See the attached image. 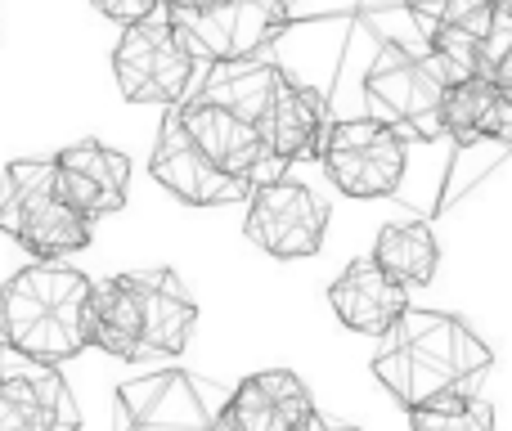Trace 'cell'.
<instances>
[{
  "instance_id": "obj_1",
  "label": "cell",
  "mask_w": 512,
  "mask_h": 431,
  "mask_svg": "<svg viewBox=\"0 0 512 431\" xmlns=\"http://www.w3.org/2000/svg\"><path fill=\"white\" fill-rule=\"evenodd\" d=\"M490 364H495L490 346L459 315L409 306L382 337V351L373 355V378L414 414L441 400L477 396Z\"/></svg>"
},
{
  "instance_id": "obj_2",
  "label": "cell",
  "mask_w": 512,
  "mask_h": 431,
  "mask_svg": "<svg viewBox=\"0 0 512 431\" xmlns=\"http://www.w3.org/2000/svg\"><path fill=\"white\" fill-rule=\"evenodd\" d=\"M198 306L176 270H131L90 292V346L113 360H171L185 355Z\"/></svg>"
},
{
  "instance_id": "obj_3",
  "label": "cell",
  "mask_w": 512,
  "mask_h": 431,
  "mask_svg": "<svg viewBox=\"0 0 512 431\" xmlns=\"http://www.w3.org/2000/svg\"><path fill=\"white\" fill-rule=\"evenodd\" d=\"M95 283L72 265L36 261L0 288V342L36 364L77 360L90 346Z\"/></svg>"
},
{
  "instance_id": "obj_4",
  "label": "cell",
  "mask_w": 512,
  "mask_h": 431,
  "mask_svg": "<svg viewBox=\"0 0 512 431\" xmlns=\"http://www.w3.org/2000/svg\"><path fill=\"white\" fill-rule=\"evenodd\" d=\"M0 234H9L36 261L81 252L90 243V220L63 203L54 185V162H9L0 180Z\"/></svg>"
},
{
  "instance_id": "obj_5",
  "label": "cell",
  "mask_w": 512,
  "mask_h": 431,
  "mask_svg": "<svg viewBox=\"0 0 512 431\" xmlns=\"http://www.w3.org/2000/svg\"><path fill=\"white\" fill-rule=\"evenodd\" d=\"M194 45L180 32V23L158 9L144 23H131L113 50V77L131 104H185L194 81Z\"/></svg>"
},
{
  "instance_id": "obj_6",
  "label": "cell",
  "mask_w": 512,
  "mask_h": 431,
  "mask_svg": "<svg viewBox=\"0 0 512 431\" xmlns=\"http://www.w3.org/2000/svg\"><path fill=\"white\" fill-rule=\"evenodd\" d=\"M230 391L189 369H162L117 387L126 431H221Z\"/></svg>"
},
{
  "instance_id": "obj_7",
  "label": "cell",
  "mask_w": 512,
  "mask_h": 431,
  "mask_svg": "<svg viewBox=\"0 0 512 431\" xmlns=\"http://www.w3.org/2000/svg\"><path fill=\"white\" fill-rule=\"evenodd\" d=\"M328 180L351 198H387L405 180L409 144L382 117H351V122L328 126L324 158Z\"/></svg>"
},
{
  "instance_id": "obj_8",
  "label": "cell",
  "mask_w": 512,
  "mask_h": 431,
  "mask_svg": "<svg viewBox=\"0 0 512 431\" xmlns=\"http://www.w3.org/2000/svg\"><path fill=\"white\" fill-rule=\"evenodd\" d=\"M243 234L274 261H301L324 247L328 234V207L310 194L301 180H265L248 194V220Z\"/></svg>"
},
{
  "instance_id": "obj_9",
  "label": "cell",
  "mask_w": 512,
  "mask_h": 431,
  "mask_svg": "<svg viewBox=\"0 0 512 431\" xmlns=\"http://www.w3.org/2000/svg\"><path fill=\"white\" fill-rule=\"evenodd\" d=\"M176 113H180V126L189 131V140H194L225 176L243 180V185H252V189L283 176V162L270 153L261 126L243 122L239 113H230V108H221V104H207V99H185V104H176Z\"/></svg>"
},
{
  "instance_id": "obj_10",
  "label": "cell",
  "mask_w": 512,
  "mask_h": 431,
  "mask_svg": "<svg viewBox=\"0 0 512 431\" xmlns=\"http://www.w3.org/2000/svg\"><path fill=\"white\" fill-rule=\"evenodd\" d=\"M149 167H153V180L189 207H230V203H248V194H252V185L225 176V171L189 140L176 108H167V122H162V131H158Z\"/></svg>"
},
{
  "instance_id": "obj_11",
  "label": "cell",
  "mask_w": 512,
  "mask_h": 431,
  "mask_svg": "<svg viewBox=\"0 0 512 431\" xmlns=\"http://www.w3.org/2000/svg\"><path fill=\"white\" fill-rule=\"evenodd\" d=\"M0 431H81V409L54 364L0 360Z\"/></svg>"
},
{
  "instance_id": "obj_12",
  "label": "cell",
  "mask_w": 512,
  "mask_h": 431,
  "mask_svg": "<svg viewBox=\"0 0 512 431\" xmlns=\"http://www.w3.org/2000/svg\"><path fill=\"white\" fill-rule=\"evenodd\" d=\"M364 95L391 117V122H405L414 135L423 140H436L441 131V95H445V81L432 72L427 59H414V54L387 50L378 54V63L369 68L364 77Z\"/></svg>"
},
{
  "instance_id": "obj_13",
  "label": "cell",
  "mask_w": 512,
  "mask_h": 431,
  "mask_svg": "<svg viewBox=\"0 0 512 431\" xmlns=\"http://www.w3.org/2000/svg\"><path fill=\"white\" fill-rule=\"evenodd\" d=\"M180 32L189 36L194 54L207 59H256V50L274 41L288 23L283 0H216L203 14L176 18Z\"/></svg>"
},
{
  "instance_id": "obj_14",
  "label": "cell",
  "mask_w": 512,
  "mask_h": 431,
  "mask_svg": "<svg viewBox=\"0 0 512 431\" xmlns=\"http://www.w3.org/2000/svg\"><path fill=\"white\" fill-rule=\"evenodd\" d=\"M54 185L63 203L77 207L86 220L113 216L126 207V185H131V158L99 140H81L54 153Z\"/></svg>"
},
{
  "instance_id": "obj_15",
  "label": "cell",
  "mask_w": 512,
  "mask_h": 431,
  "mask_svg": "<svg viewBox=\"0 0 512 431\" xmlns=\"http://www.w3.org/2000/svg\"><path fill=\"white\" fill-rule=\"evenodd\" d=\"M310 418H315V400L306 382L288 369H265L230 391L221 431H306Z\"/></svg>"
},
{
  "instance_id": "obj_16",
  "label": "cell",
  "mask_w": 512,
  "mask_h": 431,
  "mask_svg": "<svg viewBox=\"0 0 512 431\" xmlns=\"http://www.w3.org/2000/svg\"><path fill=\"white\" fill-rule=\"evenodd\" d=\"M328 306L351 333L387 337L391 324L409 310V288H400L373 256H360L328 283Z\"/></svg>"
},
{
  "instance_id": "obj_17",
  "label": "cell",
  "mask_w": 512,
  "mask_h": 431,
  "mask_svg": "<svg viewBox=\"0 0 512 431\" xmlns=\"http://www.w3.org/2000/svg\"><path fill=\"white\" fill-rule=\"evenodd\" d=\"M328 104L319 90L297 86L283 77L279 95H274L270 113L261 122V135L270 144V153L288 167V162H319L328 144Z\"/></svg>"
},
{
  "instance_id": "obj_18",
  "label": "cell",
  "mask_w": 512,
  "mask_h": 431,
  "mask_svg": "<svg viewBox=\"0 0 512 431\" xmlns=\"http://www.w3.org/2000/svg\"><path fill=\"white\" fill-rule=\"evenodd\" d=\"M279 86H283V72L265 59H212L198 99L221 104V108H230V113H239L243 122L261 126L274 95H279Z\"/></svg>"
},
{
  "instance_id": "obj_19",
  "label": "cell",
  "mask_w": 512,
  "mask_h": 431,
  "mask_svg": "<svg viewBox=\"0 0 512 431\" xmlns=\"http://www.w3.org/2000/svg\"><path fill=\"white\" fill-rule=\"evenodd\" d=\"M373 261H378L400 288H423V283L436 279L441 243H436L427 220H391V225H382L378 243H373Z\"/></svg>"
},
{
  "instance_id": "obj_20",
  "label": "cell",
  "mask_w": 512,
  "mask_h": 431,
  "mask_svg": "<svg viewBox=\"0 0 512 431\" xmlns=\"http://www.w3.org/2000/svg\"><path fill=\"white\" fill-rule=\"evenodd\" d=\"M499 113H504V99H499L495 81L481 77V72L468 81L445 86V95H441V131L459 144L495 140Z\"/></svg>"
},
{
  "instance_id": "obj_21",
  "label": "cell",
  "mask_w": 512,
  "mask_h": 431,
  "mask_svg": "<svg viewBox=\"0 0 512 431\" xmlns=\"http://www.w3.org/2000/svg\"><path fill=\"white\" fill-rule=\"evenodd\" d=\"M414 431H495V409L477 396L463 400H441V405H427L409 414Z\"/></svg>"
},
{
  "instance_id": "obj_22",
  "label": "cell",
  "mask_w": 512,
  "mask_h": 431,
  "mask_svg": "<svg viewBox=\"0 0 512 431\" xmlns=\"http://www.w3.org/2000/svg\"><path fill=\"white\" fill-rule=\"evenodd\" d=\"M95 9L104 18H113V23L131 27V23H144V18L158 14L162 0H95Z\"/></svg>"
},
{
  "instance_id": "obj_23",
  "label": "cell",
  "mask_w": 512,
  "mask_h": 431,
  "mask_svg": "<svg viewBox=\"0 0 512 431\" xmlns=\"http://www.w3.org/2000/svg\"><path fill=\"white\" fill-rule=\"evenodd\" d=\"M481 77H490V81H495L499 99H504V104L512 108V50H508V54H504V59H499V63H490V68L481 72Z\"/></svg>"
},
{
  "instance_id": "obj_24",
  "label": "cell",
  "mask_w": 512,
  "mask_h": 431,
  "mask_svg": "<svg viewBox=\"0 0 512 431\" xmlns=\"http://www.w3.org/2000/svg\"><path fill=\"white\" fill-rule=\"evenodd\" d=\"M207 5H216V0H162V9H167L171 18H189V14H203Z\"/></svg>"
},
{
  "instance_id": "obj_25",
  "label": "cell",
  "mask_w": 512,
  "mask_h": 431,
  "mask_svg": "<svg viewBox=\"0 0 512 431\" xmlns=\"http://www.w3.org/2000/svg\"><path fill=\"white\" fill-rule=\"evenodd\" d=\"M445 5H450V0H409V9H414V18H418V23H432V18L441 14Z\"/></svg>"
},
{
  "instance_id": "obj_26",
  "label": "cell",
  "mask_w": 512,
  "mask_h": 431,
  "mask_svg": "<svg viewBox=\"0 0 512 431\" xmlns=\"http://www.w3.org/2000/svg\"><path fill=\"white\" fill-rule=\"evenodd\" d=\"M495 144H508L512 149V108L504 104V113H499V126H495Z\"/></svg>"
},
{
  "instance_id": "obj_27",
  "label": "cell",
  "mask_w": 512,
  "mask_h": 431,
  "mask_svg": "<svg viewBox=\"0 0 512 431\" xmlns=\"http://www.w3.org/2000/svg\"><path fill=\"white\" fill-rule=\"evenodd\" d=\"M306 431H360V427H351V423H333V418L315 414V418L306 423Z\"/></svg>"
},
{
  "instance_id": "obj_28",
  "label": "cell",
  "mask_w": 512,
  "mask_h": 431,
  "mask_svg": "<svg viewBox=\"0 0 512 431\" xmlns=\"http://www.w3.org/2000/svg\"><path fill=\"white\" fill-rule=\"evenodd\" d=\"M0 360H5V355H0Z\"/></svg>"
}]
</instances>
